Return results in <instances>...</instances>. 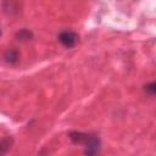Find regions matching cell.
<instances>
[{
  "mask_svg": "<svg viewBox=\"0 0 156 156\" xmlns=\"http://www.w3.org/2000/svg\"><path fill=\"white\" fill-rule=\"evenodd\" d=\"M69 138L72 139V141L84 145L85 147L84 152L87 155H95L100 150V140L94 135L80 133V132H72L69 134Z\"/></svg>",
  "mask_w": 156,
  "mask_h": 156,
  "instance_id": "obj_1",
  "label": "cell"
},
{
  "mask_svg": "<svg viewBox=\"0 0 156 156\" xmlns=\"http://www.w3.org/2000/svg\"><path fill=\"white\" fill-rule=\"evenodd\" d=\"M78 34L72 32V30H65L62 33H60L58 35V40L60 43L65 46V48H73L76 46V44L78 43Z\"/></svg>",
  "mask_w": 156,
  "mask_h": 156,
  "instance_id": "obj_2",
  "label": "cell"
},
{
  "mask_svg": "<svg viewBox=\"0 0 156 156\" xmlns=\"http://www.w3.org/2000/svg\"><path fill=\"white\" fill-rule=\"evenodd\" d=\"M4 60L6 63L9 65H15L20 60V54L16 49H9L5 54H4Z\"/></svg>",
  "mask_w": 156,
  "mask_h": 156,
  "instance_id": "obj_3",
  "label": "cell"
},
{
  "mask_svg": "<svg viewBox=\"0 0 156 156\" xmlns=\"http://www.w3.org/2000/svg\"><path fill=\"white\" fill-rule=\"evenodd\" d=\"M10 145H11V140H10L9 138L1 140V141H0V155L4 154V152H6V151L10 149Z\"/></svg>",
  "mask_w": 156,
  "mask_h": 156,
  "instance_id": "obj_4",
  "label": "cell"
},
{
  "mask_svg": "<svg viewBox=\"0 0 156 156\" xmlns=\"http://www.w3.org/2000/svg\"><path fill=\"white\" fill-rule=\"evenodd\" d=\"M30 37H32V33H30L29 30H27V29H21V30L17 33V38L21 39V40H27V39H29Z\"/></svg>",
  "mask_w": 156,
  "mask_h": 156,
  "instance_id": "obj_5",
  "label": "cell"
},
{
  "mask_svg": "<svg viewBox=\"0 0 156 156\" xmlns=\"http://www.w3.org/2000/svg\"><path fill=\"white\" fill-rule=\"evenodd\" d=\"M144 90H145L146 93H149L150 95H154V94L156 93V84L152 82V83L145 85V87H144Z\"/></svg>",
  "mask_w": 156,
  "mask_h": 156,
  "instance_id": "obj_6",
  "label": "cell"
},
{
  "mask_svg": "<svg viewBox=\"0 0 156 156\" xmlns=\"http://www.w3.org/2000/svg\"><path fill=\"white\" fill-rule=\"evenodd\" d=\"M0 35H1V30H0Z\"/></svg>",
  "mask_w": 156,
  "mask_h": 156,
  "instance_id": "obj_7",
  "label": "cell"
}]
</instances>
